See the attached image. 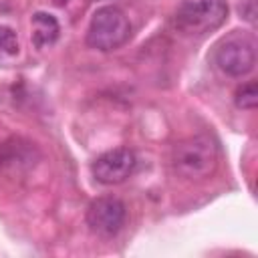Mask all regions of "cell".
<instances>
[{"instance_id":"277c9868","label":"cell","mask_w":258,"mask_h":258,"mask_svg":"<svg viewBox=\"0 0 258 258\" xmlns=\"http://www.w3.org/2000/svg\"><path fill=\"white\" fill-rule=\"evenodd\" d=\"M228 18L226 0H181L175 10V26L189 36L218 30Z\"/></svg>"},{"instance_id":"3957f363","label":"cell","mask_w":258,"mask_h":258,"mask_svg":"<svg viewBox=\"0 0 258 258\" xmlns=\"http://www.w3.org/2000/svg\"><path fill=\"white\" fill-rule=\"evenodd\" d=\"M216 67L228 77H244L256 64V36L248 30H232L214 50Z\"/></svg>"},{"instance_id":"8fae6325","label":"cell","mask_w":258,"mask_h":258,"mask_svg":"<svg viewBox=\"0 0 258 258\" xmlns=\"http://www.w3.org/2000/svg\"><path fill=\"white\" fill-rule=\"evenodd\" d=\"M54 2H56V4H58V6H62V4H64V2H67V0H54Z\"/></svg>"},{"instance_id":"5b68a950","label":"cell","mask_w":258,"mask_h":258,"mask_svg":"<svg viewBox=\"0 0 258 258\" xmlns=\"http://www.w3.org/2000/svg\"><path fill=\"white\" fill-rule=\"evenodd\" d=\"M127 208L115 196H103L89 204L87 208V226L91 232L103 238H113L125 226Z\"/></svg>"},{"instance_id":"7a4b0ae2","label":"cell","mask_w":258,"mask_h":258,"mask_svg":"<svg viewBox=\"0 0 258 258\" xmlns=\"http://www.w3.org/2000/svg\"><path fill=\"white\" fill-rule=\"evenodd\" d=\"M131 36V22L117 6L95 10L87 28V44L101 52H111L123 46Z\"/></svg>"},{"instance_id":"30bf717a","label":"cell","mask_w":258,"mask_h":258,"mask_svg":"<svg viewBox=\"0 0 258 258\" xmlns=\"http://www.w3.org/2000/svg\"><path fill=\"white\" fill-rule=\"evenodd\" d=\"M242 16H244L248 22H254V0H248V8L242 6Z\"/></svg>"},{"instance_id":"52a82bcc","label":"cell","mask_w":258,"mask_h":258,"mask_svg":"<svg viewBox=\"0 0 258 258\" xmlns=\"http://www.w3.org/2000/svg\"><path fill=\"white\" fill-rule=\"evenodd\" d=\"M60 36V24L58 20L48 12H34L30 18V40L36 48H46L54 44Z\"/></svg>"},{"instance_id":"ba28073f","label":"cell","mask_w":258,"mask_h":258,"mask_svg":"<svg viewBox=\"0 0 258 258\" xmlns=\"http://www.w3.org/2000/svg\"><path fill=\"white\" fill-rule=\"evenodd\" d=\"M234 101H236V105H238L240 109H246V111L256 109V103H258L256 83H254V81H248V83H244L242 87H238Z\"/></svg>"},{"instance_id":"9c48e42d","label":"cell","mask_w":258,"mask_h":258,"mask_svg":"<svg viewBox=\"0 0 258 258\" xmlns=\"http://www.w3.org/2000/svg\"><path fill=\"white\" fill-rule=\"evenodd\" d=\"M18 50H20V44H18V36H16L14 28L0 24V54L14 56V54H18Z\"/></svg>"},{"instance_id":"8992f818","label":"cell","mask_w":258,"mask_h":258,"mask_svg":"<svg viewBox=\"0 0 258 258\" xmlns=\"http://www.w3.org/2000/svg\"><path fill=\"white\" fill-rule=\"evenodd\" d=\"M135 165H137V157L129 147H115L99 155L93 161L91 171L99 183L117 185L123 183L135 171Z\"/></svg>"},{"instance_id":"6da1fadb","label":"cell","mask_w":258,"mask_h":258,"mask_svg":"<svg viewBox=\"0 0 258 258\" xmlns=\"http://www.w3.org/2000/svg\"><path fill=\"white\" fill-rule=\"evenodd\" d=\"M220 161L218 143L210 135H194L173 147V169L187 179H206L214 175Z\"/></svg>"}]
</instances>
